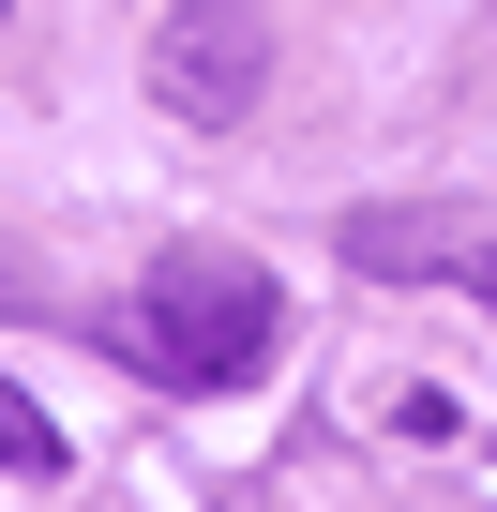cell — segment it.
<instances>
[{"label": "cell", "mask_w": 497, "mask_h": 512, "mask_svg": "<svg viewBox=\"0 0 497 512\" xmlns=\"http://www.w3.org/2000/svg\"><path fill=\"white\" fill-rule=\"evenodd\" d=\"M0 467H16V482H61V422H46L16 377H0Z\"/></svg>", "instance_id": "obj_4"}, {"label": "cell", "mask_w": 497, "mask_h": 512, "mask_svg": "<svg viewBox=\"0 0 497 512\" xmlns=\"http://www.w3.org/2000/svg\"><path fill=\"white\" fill-rule=\"evenodd\" d=\"M0 317H31V256L16 241H0Z\"/></svg>", "instance_id": "obj_5"}, {"label": "cell", "mask_w": 497, "mask_h": 512, "mask_svg": "<svg viewBox=\"0 0 497 512\" xmlns=\"http://www.w3.org/2000/svg\"><path fill=\"white\" fill-rule=\"evenodd\" d=\"M332 241H347V272H377V287H482L497 302V211L482 196H362Z\"/></svg>", "instance_id": "obj_3"}, {"label": "cell", "mask_w": 497, "mask_h": 512, "mask_svg": "<svg viewBox=\"0 0 497 512\" xmlns=\"http://www.w3.org/2000/svg\"><path fill=\"white\" fill-rule=\"evenodd\" d=\"M106 332H121V362H151L166 392H241V377L272 362L287 302H272V272H257V256L181 241V256H151V272H136V302H121Z\"/></svg>", "instance_id": "obj_1"}, {"label": "cell", "mask_w": 497, "mask_h": 512, "mask_svg": "<svg viewBox=\"0 0 497 512\" xmlns=\"http://www.w3.org/2000/svg\"><path fill=\"white\" fill-rule=\"evenodd\" d=\"M257 91H272V16H257V0H166V16H151V106L166 121L226 136Z\"/></svg>", "instance_id": "obj_2"}]
</instances>
